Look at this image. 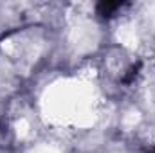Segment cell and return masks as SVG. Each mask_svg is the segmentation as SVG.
<instances>
[{
  "label": "cell",
  "instance_id": "obj_1",
  "mask_svg": "<svg viewBox=\"0 0 155 153\" xmlns=\"http://www.w3.org/2000/svg\"><path fill=\"white\" fill-rule=\"evenodd\" d=\"M119 7H121L119 2H101V4H97V11L101 15H112Z\"/></svg>",
  "mask_w": 155,
  "mask_h": 153
}]
</instances>
